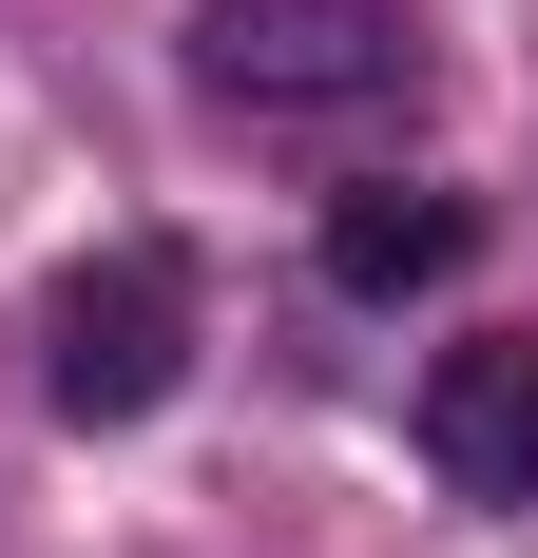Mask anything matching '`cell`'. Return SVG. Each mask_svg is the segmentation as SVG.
Returning a JSON list of instances; mask_svg holds the SVG:
<instances>
[{"mask_svg": "<svg viewBox=\"0 0 538 558\" xmlns=\"http://www.w3.org/2000/svg\"><path fill=\"white\" fill-rule=\"evenodd\" d=\"M193 97L212 116H424V20L404 0H212Z\"/></svg>", "mask_w": 538, "mask_h": 558, "instance_id": "cell-1", "label": "cell"}, {"mask_svg": "<svg viewBox=\"0 0 538 558\" xmlns=\"http://www.w3.org/2000/svg\"><path fill=\"white\" fill-rule=\"evenodd\" d=\"M173 386H193V308H173L155 251L39 289V404H58V424H155Z\"/></svg>", "mask_w": 538, "mask_h": 558, "instance_id": "cell-2", "label": "cell"}, {"mask_svg": "<svg viewBox=\"0 0 538 558\" xmlns=\"http://www.w3.org/2000/svg\"><path fill=\"white\" fill-rule=\"evenodd\" d=\"M424 462L462 501H538V347H442L424 366Z\"/></svg>", "mask_w": 538, "mask_h": 558, "instance_id": "cell-3", "label": "cell"}, {"mask_svg": "<svg viewBox=\"0 0 538 558\" xmlns=\"http://www.w3.org/2000/svg\"><path fill=\"white\" fill-rule=\"evenodd\" d=\"M462 251H481V213H462V193H424V173H404V193H346V213H327V289H366V308L442 289Z\"/></svg>", "mask_w": 538, "mask_h": 558, "instance_id": "cell-4", "label": "cell"}]
</instances>
